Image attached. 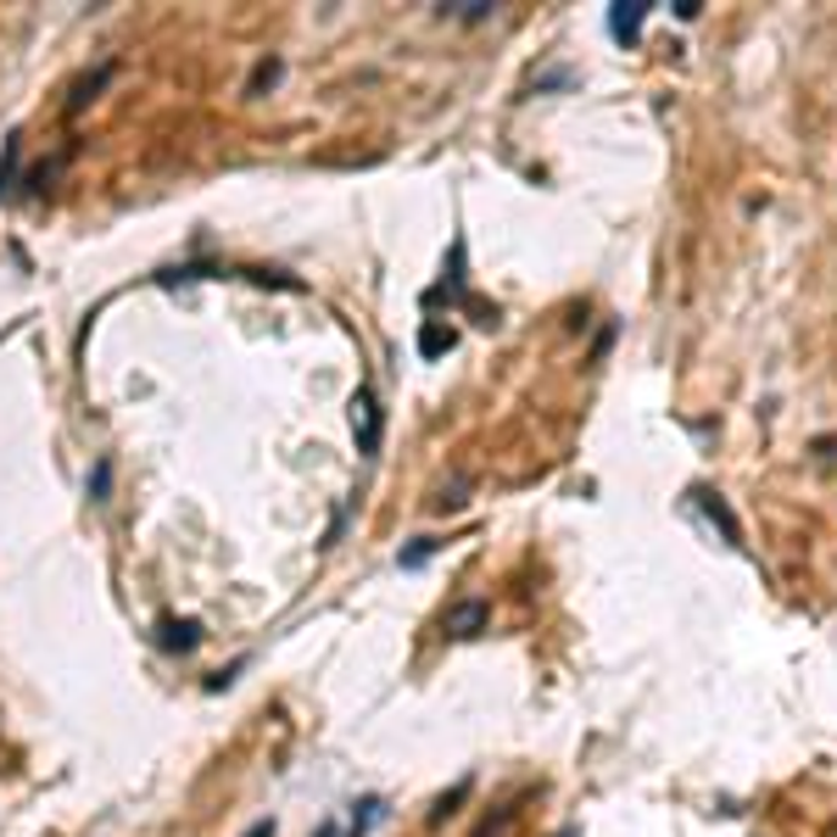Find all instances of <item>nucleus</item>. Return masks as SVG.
Instances as JSON below:
<instances>
[{
  "label": "nucleus",
  "mask_w": 837,
  "mask_h": 837,
  "mask_svg": "<svg viewBox=\"0 0 837 837\" xmlns=\"http://www.w3.org/2000/svg\"><path fill=\"white\" fill-rule=\"evenodd\" d=\"M352 436H357L363 459H374L380 442H385V407H380L374 385H357V396H352Z\"/></svg>",
  "instance_id": "f257e3e1"
},
{
  "label": "nucleus",
  "mask_w": 837,
  "mask_h": 837,
  "mask_svg": "<svg viewBox=\"0 0 837 837\" xmlns=\"http://www.w3.org/2000/svg\"><path fill=\"white\" fill-rule=\"evenodd\" d=\"M201 637H207V631H201V620H190V614H185V620H163V626H157V648H163V653H196V648H201Z\"/></svg>",
  "instance_id": "20e7f679"
},
{
  "label": "nucleus",
  "mask_w": 837,
  "mask_h": 837,
  "mask_svg": "<svg viewBox=\"0 0 837 837\" xmlns=\"http://www.w3.org/2000/svg\"><path fill=\"white\" fill-rule=\"evenodd\" d=\"M436 553H442V542H436V536H418L413 548H402V553H396V564H402V570H418V564H431Z\"/></svg>",
  "instance_id": "1a4fd4ad"
},
{
  "label": "nucleus",
  "mask_w": 837,
  "mask_h": 837,
  "mask_svg": "<svg viewBox=\"0 0 837 837\" xmlns=\"http://www.w3.org/2000/svg\"><path fill=\"white\" fill-rule=\"evenodd\" d=\"M648 12H653V0H614L609 7V35L620 40V46H637L642 40V23H648Z\"/></svg>",
  "instance_id": "f03ea898"
},
{
  "label": "nucleus",
  "mask_w": 837,
  "mask_h": 837,
  "mask_svg": "<svg viewBox=\"0 0 837 837\" xmlns=\"http://www.w3.org/2000/svg\"><path fill=\"white\" fill-rule=\"evenodd\" d=\"M240 664H246V659H235L229 670H218V676H207V692H224V687H229V681L240 676Z\"/></svg>",
  "instance_id": "4468645a"
},
{
  "label": "nucleus",
  "mask_w": 837,
  "mask_h": 837,
  "mask_svg": "<svg viewBox=\"0 0 837 837\" xmlns=\"http://www.w3.org/2000/svg\"><path fill=\"white\" fill-rule=\"evenodd\" d=\"M692 498H698V509H703V514H709V520H715V525H720V536H726V542H731V548H742V520H737V514H731V503H726V498H720V492H709V486H698V492H692Z\"/></svg>",
  "instance_id": "39448f33"
},
{
  "label": "nucleus",
  "mask_w": 837,
  "mask_h": 837,
  "mask_svg": "<svg viewBox=\"0 0 837 837\" xmlns=\"http://www.w3.org/2000/svg\"><path fill=\"white\" fill-rule=\"evenodd\" d=\"M492 12H498L492 0H464V7H453V18H459V23H486Z\"/></svg>",
  "instance_id": "9b49d317"
},
{
  "label": "nucleus",
  "mask_w": 837,
  "mask_h": 837,
  "mask_svg": "<svg viewBox=\"0 0 837 837\" xmlns=\"http://www.w3.org/2000/svg\"><path fill=\"white\" fill-rule=\"evenodd\" d=\"M90 503H107L112 498V459H96V470H90Z\"/></svg>",
  "instance_id": "9d476101"
},
{
  "label": "nucleus",
  "mask_w": 837,
  "mask_h": 837,
  "mask_svg": "<svg viewBox=\"0 0 837 837\" xmlns=\"http://www.w3.org/2000/svg\"><path fill=\"white\" fill-rule=\"evenodd\" d=\"M279 79V62H257V73H252V85H246V96H257L263 85H274Z\"/></svg>",
  "instance_id": "f8f14e48"
},
{
  "label": "nucleus",
  "mask_w": 837,
  "mask_h": 837,
  "mask_svg": "<svg viewBox=\"0 0 837 837\" xmlns=\"http://www.w3.org/2000/svg\"><path fill=\"white\" fill-rule=\"evenodd\" d=\"M559 837H575V831H570V826H564V831H559Z\"/></svg>",
  "instance_id": "a211bd4d"
},
{
  "label": "nucleus",
  "mask_w": 837,
  "mask_h": 837,
  "mask_svg": "<svg viewBox=\"0 0 837 837\" xmlns=\"http://www.w3.org/2000/svg\"><path fill=\"white\" fill-rule=\"evenodd\" d=\"M698 12H703L698 0H681V7H676V18H681V23H698Z\"/></svg>",
  "instance_id": "dca6fc26"
},
{
  "label": "nucleus",
  "mask_w": 837,
  "mask_h": 837,
  "mask_svg": "<svg viewBox=\"0 0 837 837\" xmlns=\"http://www.w3.org/2000/svg\"><path fill=\"white\" fill-rule=\"evenodd\" d=\"M380 820H385V798H380V792H368V798H357V804H352V815H346V831H341V837H368Z\"/></svg>",
  "instance_id": "423d86ee"
},
{
  "label": "nucleus",
  "mask_w": 837,
  "mask_h": 837,
  "mask_svg": "<svg viewBox=\"0 0 837 837\" xmlns=\"http://www.w3.org/2000/svg\"><path fill=\"white\" fill-rule=\"evenodd\" d=\"M614 335H620V324H603V329H598V341H592V363H603V357H609Z\"/></svg>",
  "instance_id": "ddd939ff"
},
{
  "label": "nucleus",
  "mask_w": 837,
  "mask_h": 837,
  "mask_svg": "<svg viewBox=\"0 0 837 837\" xmlns=\"http://www.w3.org/2000/svg\"><path fill=\"white\" fill-rule=\"evenodd\" d=\"M18 163H23V135H7V146H0V201H12L23 185Z\"/></svg>",
  "instance_id": "0eeeda50"
},
{
  "label": "nucleus",
  "mask_w": 837,
  "mask_h": 837,
  "mask_svg": "<svg viewBox=\"0 0 837 837\" xmlns=\"http://www.w3.org/2000/svg\"><path fill=\"white\" fill-rule=\"evenodd\" d=\"M313 837H341V826H335V820H324V826H318Z\"/></svg>",
  "instance_id": "f3484780"
},
{
  "label": "nucleus",
  "mask_w": 837,
  "mask_h": 837,
  "mask_svg": "<svg viewBox=\"0 0 837 837\" xmlns=\"http://www.w3.org/2000/svg\"><path fill=\"white\" fill-rule=\"evenodd\" d=\"M240 837H274V820H268V815H263V820H252V826H246V831H240Z\"/></svg>",
  "instance_id": "2eb2a0df"
},
{
  "label": "nucleus",
  "mask_w": 837,
  "mask_h": 837,
  "mask_svg": "<svg viewBox=\"0 0 837 837\" xmlns=\"http://www.w3.org/2000/svg\"><path fill=\"white\" fill-rule=\"evenodd\" d=\"M453 346H459V335L442 329V324H425V329H418V352H425V357H442V352H453Z\"/></svg>",
  "instance_id": "6e6552de"
},
{
  "label": "nucleus",
  "mask_w": 837,
  "mask_h": 837,
  "mask_svg": "<svg viewBox=\"0 0 837 837\" xmlns=\"http://www.w3.org/2000/svg\"><path fill=\"white\" fill-rule=\"evenodd\" d=\"M486 620H492V609H486L481 598H464V603H453V609H447V637L470 642V637H481V631H486Z\"/></svg>",
  "instance_id": "7ed1b4c3"
}]
</instances>
